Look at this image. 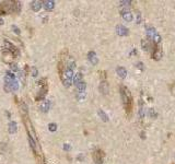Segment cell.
Here are the masks:
<instances>
[{
    "instance_id": "cell-1",
    "label": "cell",
    "mask_w": 175,
    "mask_h": 164,
    "mask_svg": "<svg viewBox=\"0 0 175 164\" xmlns=\"http://www.w3.org/2000/svg\"><path fill=\"white\" fill-rule=\"evenodd\" d=\"M121 97L123 101V105L125 107V110L127 115L130 116L132 113V96L130 94L129 90L126 87L121 85Z\"/></svg>"
},
{
    "instance_id": "cell-2",
    "label": "cell",
    "mask_w": 175,
    "mask_h": 164,
    "mask_svg": "<svg viewBox=\"0 0 175 164\" xmlns=\"http://www.w3.org/2000/svg\"><path fill=\"white\" fill-rule=\"evenodd\" d=\"M3 80H5V91L6 92L17 91L19 89V83H18V81L15 80V78H11L6 74L5 78H3Z\"/></svg>"
},
{
    "instance_id": "cell-3",
    "label": "cell",
    "mask_w": 175,
    "mask_h": 164,
    "mask_svg": "<svg viewBox=\"0 0 175 164\" xmlns=\"http://www.w3.org/2000/svg\"><path fill=\"white\" fill-rule=\"evenodd\" d=\"M72 78H73V70L71 69H65V71L61 74V81H63V87L69 88L71 85Z\"/></svg>"
},
{
    "instance_id": "cell-4",
    "label": "cell",
    "mask_w": 175,
    "mask_h": 164,
    "mask_svg": "<svg viewBox=\"0 0 175 164\" xmlns=\"http://www.w3.org/2000/svg\"><path fill=\"white\" fill-rule=\"evenodd\" d=\"M24 124H25V127H26V130H27V133H29V137H31L33 140L37 141V140H36V133H35V131H34L33 125H32V123L30 122L29 117H25V118H24Z\"/></svg>"
},
{
    "instance_id": "cell-5",
    "label": "cell",
    "mask_w": 175,
    "mask_h": 164,
    "mask_svg": "<svg viewBox=\"0 0 175 164\" xmlns=\"http://www.w3.org/2000/svg\"><path fill=\"white\" fill-rule=\"evenodd\" d=\"M47 91H48V85H47L46 81H45V83H40V90L38 91L37 95H36V100L37 101L43 100V99L45 97L46 94H47Z\"/></svg>"
},
{
    "instance_id": "cell-6",
    "label": "cell",
    "mask_w": 175,
    "mask_h": 164,
    "mask_svg": "<svg viewBox=\"0 0 175 164\" xmlns=\"http://www.w3.org/2000/svg\"><path fill=\"white\" fill-rule=\"evenodd\" d=\"M151 53H152V58L154 60H160L162 57V49L159 47L158 45H155L154 44V46H153L152 50H151Z\"/></svg>"
},
{
    "instance_id": "cell-7",
    "label": "cell",
    "mask_w": 175,
    "mask_h": 164,
    "mask_svg": "<svg viewBox=\"0 0 175 164\" xmlns=\"http://www.w3.org/2000/svg\"><path fill=\"white\" fill-rule=\"evenodd\" d=\"M116 33L119 36H127L129 34V30L124 25H117L116 26Z\"/></svg>"
},
{
    "instance_id": "cell-8",
    "label": "cell",
    "mask_w": 175,
    "mask_h": 164,
    "mask_svg": "<svg viewBox=\"0 0 175 164\" xmlns=\"http://www.w3.org/2000/svg\"><path fill=\"white\" fill-rule=\"evenodd\" d=\"M93 159L95 161V164H102L103 163V152L101 150H96L93 153Z\"/></svg>"
},
{
    "instance_id": "cell-9",
    "label": "cell",
    "mask_w": 175,
    "mask_h": 164,
    "mask_svg": "<svg viewBox=\"0 0 175 164\" xmlns=\"http://www.w3.org/2000/svg\"><path fill=\"white\" fill-rule=\"evenodd\" d=\"M121 18L124 19L125 21H127V22H131L132 19H134V15H132V13L130 12L129 10H121Z\"/></svg>"
},
{
    "instance_id": "cell-10",
    "label": "cell",
    "mask_w": 175,
    "mask_h": 164,
    "mask_svg": "<svg viewBox=\"0 0 175 164\" xmlns=\"http://www.w3.org/2000/svg\"><path fill=\"white\" fill-rule=\"evenodd\" d=\"M88 59L93 66L98 65V63H99V58H98V56L95 54V51H93V50H91V51L88 53Z\"/></svg>"
},
{
    "instance_id": "cell-11",
    "label": "cell",
    "mask_w": 175,
    "mask_h": 164,
    "mask_svg": "<svg viewBox=\"0 0 175 164\" xmlns=\"http://www.w3.org/2000/svg\"><path fill=\"white\" fill-rule=\"evenodd\" d=\"M42 6L45 8L46 11H52L55 8V1H53V0H44V1H42Z\"/></svg>"
},
{
    "instance_id": "cell-12",
    "label": "cell",
    "mask_w": 175,
    "mask_h": 164,
    "mask_svg": "<svg viewBox=\"0 0 175 164\" xmlns=\"http://www.w3.org/2000/svg\"><path fill=\"white\" fill-rule=\"evenodd\" d=\"M108 91H109V89H108V83L106 80H102L101 83H100V92L104 94V95H106L108 94Z\"/></svg>"
},
{
    "instance_id": "cell-13",
    "label": "cell",
    "mask_w": 175,
    "mask_h": 164,
    "mask_svg": "<svg viewBox=\"0 0 175 164\" xmlns=\"http://www.w3.org/2000/svg\"><path fill=\"white\" fill-rule=\"evenodd\" d=\"M141 47H142V49L144 50V51H151L153 48V45L151 44V42H150V40H142L141 41Z\"/></svg>"
},
{
    "instance_id": "cell-14",
    "label": "cell",
    "mask_w": 175,
    "mask_h": 164,
    "mask_svg": "<svg viewBox=\"0 0 175 164\" xmlns=\"http://www.w3.org/2000/svg\"><path fill=\"white\" fill-rule=\"evenodd\" d=\"M5 46H6V50H7V51H10V53H11L12 55H17V56L19 55L18 49H17V48H15V47H14V46L12 45L10 42L6 41L5 42Z\"/></svg>"
},
{
    "instance_id": "cell-15",
    "label": "cell",
    "mask_w": 175,
    "mask_h": 164,
    "mask_svg": "<svg viewBox=\"0 0 175 164\" xmlns=\"http://www.w3.org/2000/svg\"><path fill=\"white\" fill-rule=\"evenodd\" d=\"M50 101L44 100L40 103V112H43V113H47V112L50 110Z\"/></svg>"
},
{
    "instance_id": "cell-16",
    "label": "cell",
    "mask_w": 175,
    "mask_h": 164,
    "mask_svg": "<svg viewBox=\"0 0 175 164\" xmlns=\"http://www.w3.org/2000/svg\"><path fill=\"white\" fill-rule=\"evenodd\" d=\"M43 6H42V1H38V0H34V1H32L31 2V8L33 11H35V12H38L40 10Z\"/></svg>"
},
{
    "instance_id": "cell-17",
    "label": "cell",
    "mask_w": 175,
    "mask_h": 164,
    "mask_svg": "<svg viewBox=\"0 0 175 164\" xmlns=\"http://www.w3.org/2000/svg\"><path fill=\"white\" fill-rule=\"evenodd\" d=\"M116 73L118 74V77L121 79H125L127 76V70L124 67H117L116 68Z\"/></svg>"
},
{
    "instance_id": "cell-18",
    "label": "cell",
    "mask_w": 175,
    "mask_h": 164,
    "mask_svg": "<svg viewBox=\"0 0 175 164\" xmlns=\"http://www.w3.org/2000/svg\"><path fill=\"white\" fill-rule=\"evenodd\" d=\"M157 34V31H155V28L152 26H147V36H148V38H150V40H152L153 36Z\"/></svg>"
},
{
    "instance_id": "cell-19",
    "label": "cell",
    "mask_w": 175,
    "mask_h": 164,
    "mask_svg": "<svg viewBox=\"0 0 175 164\" xmlns=\"http://www.w3.org/2000/svg\"><path fill=\"white\" fill-rule=\"evenodd\" d=\"M76 88L77 90H78V93H83L85 91V89H86V83L84 81H81L77 84Z\"/></svg>"
},
{
    "instance_id": "cell-20",
    "label": "cell",
    "mask_w": 175,
    "mask_h": 164,
    "mask_svg": "<svg viewBox=\"0 0 175 164\" xmlns=\"http://www.w3.org/2000/svg\"><path fill=\"white\" fill-rule=\"evenodd\" d=\"M8 129H9L10 133H15L17 130H18V125L15 122H10L9 126H8Z\"/></svg>"
},
{
    "instance_id": "cell-21",
    "label": "cell",
    "mask_w": 175,
    "mask_h": 164,
    "mask_svg": "<svg viewBox=\"0 0 175 164\" xmlns=\"http://www.w3.org/2000/svg\"><path fill=\"white\" fill-rule=\"evenodd\" d=\"M20 109H21V113H22V115L24 116V118L27 117V113H29V110H27V106L24 102H21V103H20Z\"/></svg>"
},
{
    "instance_id": "cell-22",
    "label": "cell",
    "mask_w": 175,
    "mask_h": 164,
    "mask_svg": "<svg viewBox=\"0 0 175 164\" xmlns=\"http://www.w3.org/2000/svg\"><path fill=\"white\" fill-rule=\"evenodd\" d=\"M98 115H99L100 118L102 119L103 122H105V123H107V122H108V116L106 115V113H105L104 110H102V109H99V110H98Z\"/></svg>"
},
{
    "instance_id": "cell-23",
    "label": "cell",
    "mask_w": 175,
    "mask_h": 164,
    "mask_svg": "<svg viewBox=\"0 0 175 164\" xmlns=\"http://www.w3.org/2000/svg\"><path fill=\"white\" fill-rule=\"evenodd\" d=\"M139 117L141 119L144 117V105L142 100H139Z\"/></svg>"
},
{
    "instance_id": "cell-24",
    "label": "cell",
    "mask_w": 175,
    "mask_h": 164,
    "mask_svg": "<svg viewBox=\"0 0 175 164\" xmlns=\"http://www.w3.org/2000/svg\"><path fill=\"white\" fill-rule=\"evenodd\" d=\"M82 78H83V76H82V73L81 72L76 73V76L73 77V83H75V85H77L79 82L82 81Z\"/></svg>"
},
{
    "instance_id": "cell-25",
    "label": "cell",
    "mask_w": 175,
    "mask_h": 164,
    "mask_svg": "<svg viewBox=\"0 0 175 164\" xmlns=\"http://www.w3.org/2000/svg\"><path fill=\"white\" fill-rule=\"evenodd\" d=\"M148 115L151 117V118H157L158 117V113L155 112L154 108H149L148 109Z\"/></svg>"
},
{
    "instance_id": "cell-26",
    "label": "cell",
    "mask_w": 175,
    "mask_h": 164,
    "mask_svg": "<svg viewBox=\"0 0 175 164\" xmlns=\"http://www.w3.org/2000/svg\"><path fill=\"white\" fill-rule=\"evenodd\" d=\"M152 40L154 41V44H155V45H158V44H160V43H161V35L157 33V34L153 36Z\"/></svg>"
},
{
    "instance_id": "cell-27",
    "label": "cell",
    "mask_w": 175,
    "mask_h": 164,
    "mask_svg": "<svg viewBox=\"0 0 175 164\" xmlns=\"http://www.w3.org/2000/svg\"><path fill=\"white\" fill-rule=\"evenodd\" d=\"M48 129H50V131H56L57 130V125L55 123H50V125H48Z\"/></svg>"
},
{
    "instance_id": "cell-28",
    "label": "cell",
    "mask_w": 175,
    "mask_h": 164,
    "mask_svg": "<svg viewBox=\"0 0 175 164\" xmlns=\"http://www.w3.org/2000/svg\"><path fill=\"white\" fill-rule=\"evenodd\" d=\"M10 68H11V72H17L19 70V67L17 64H10Z\"/></svg>"
},
{
    "instance_id": "cell-29",
    "label": "cell",
    "mask_w": 175,
    "mask_h": 164,
    "mask_svg": "<svg viewBox=\"0 0 175 164\" xmlns=\"http://www.w3.org/2000/svg\"><path fill=\"white\" fill-rule=\"evenodd\" d=\"M85 97V93L83 92V93H78V95H77V99L79 101H83Z\"/></svg>"
},
{
    "instance_id": "cell-30",
    "label": "cell",
    "mask_w": 175,
    "mask_h": 164,
    "mask_svg": "<svg viewBox=\"0 0 175 164\" xmlns=\"http://www.w3.org/2000/svg\"><path fill=\"white\" fill-rule=\"evenodd\" d=\"M12 30H13V32L15 33V34H18V35L21 34V31H20V28H19L17 25H12Z\"/></svg>"
},
{
    "instance_id": "cell-31",
    "label": "cell",
    "mask_w": 175,
    "mask_h": 164,
    "mask_svg": "<svg viewBox=\"0 0 175 164\" xmlns=\"http://www.w3.org/2000/svg\"><path fill=\"white\" fill-rule=\"evenodd\" d=\"M31 73H32V76H33V77H36V76L38 74V71H37V69H36L35 67H32Z\"/></svg>"
},
{
    "instance_id": "cell-32",
    "label": "cell",
    "mask_w": 175,
    "mask_h": 164,
    "mask_svg": "<svg viewBox=\"0 0 175 164\" xmlns=\"http://www.w3.org/2000/svg\"><path fill=\"white\" fill-rule=\"evenodd\" d=\"M119 3H121V6H129L131 5V1L130 0H124V1H121Z\"/></svg>"
},
{
    "instance_id": "cell-33",
    "label": "cell",
    "mask_w": 175,
    "mask_h": 164,
    "mask_svg": "<svg viewBox=\"0 0 175 164\" xmlns=\"http://www.w3.org/2000/svg\"><path fill=\"white\" fill-rule=\"evenodd\" d=\"M20 79H21V81L25 82V72L24 71L20 72Z\"/></svg>"
},
{
    "instance_id": "cell-34",
    "label": "cell",
    "mask_w": 175,
    "mask_h": 164,
    "mask_svg": "<svg viewBox=\"0 0 175 164\" xmlns=\"http://www.w3.org/2000/svg\"><path fill=\"white\" fill-rule=\"evenodd\" d=\"M63 148V150H65V151H69L70 149H71V147H70V145H69V143H65Z\"/></svg>"
},
{
    "instance_id": "cell-35",
    "label": "cell",
    "mask_w": 175,
    "mask_h": 164,
    "mask_svg": "<svg viewBox=\"0 0 175 164\" xmlns=\"http://www.w3.org/2000/svg\"><path fill=\"white\" fill-rule=\"evenodd\" d=\"M137 68H139L140 70H144V63H137Z\"/></svg>"
},
{
    "instance_id": "cell-36",
    "label": "cell",
    "mask_w": 175,
    "mask_h": 164,
    "mask_svg": "<svg viewBox=\"0 0 175 164\" xmlns=\"http://www.w3.org/2000/svg\"><path fill=\"white\" fill-rule=\"evenodd\" d=\"M140 22H141V15H140L139 12H137V23L139 24Z\"/></svg>"
},
{
    "instance_id": "cell-37",
    "label": "cell",
    "mask_w": 175,
    "mask_h": 164,
    "mask_svg": "<svg viewBox=\"0 0 175 164\" xmlns=\"http://www.w3.org/2000/svg\"><path fill=\"white\" fill-rule=\"evenodd\" d=\"M2 24H3V20L0 18V25H2Z\"/></svg>"
}]
</instances>
